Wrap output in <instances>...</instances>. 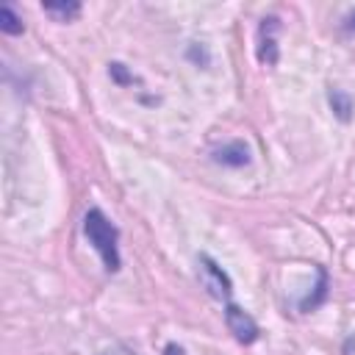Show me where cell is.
<instances>
[{"label":"cell","instance_id":"3","mask_svg":"<svg viewBox=\"0 0 355 355\" xmlns=\"http://www.w3.org/2000/svg\"><path fill=\"white\" fill-rule=\"evenodd\" d=\"M225 324H227V330L233 333V338L239 341V344H255L258 341V336H261V327H258V322L241 308V305H236V302H225Z\"/></svg>","mask_w":355,"mask_h":355},{"label":"cell","instance_id":"4","mask_svg":"<svg viewBox=\"0 0 355 355\" xmlns=\"http://www.w3.org/2000/svg\"><path fill=\"white\" fill-rule=\"evenodd\" d=\"M277 36H280V17H275V14L263 17L258 25V50H255V55L263 67H275L280 58Z\"/></svg>","mask_w":355,"mask_h":355},{"label":"cell","instance_id":"2","mask_svg":"<svg viewBox=\"0 0 355 355\" xmlns=\"http://www.w3.org/2000/svg\"><path fill=\"white\" fill-rule=\"evenodd\" d=\"M197 277H200L202 288H205L214 300L230 302V297H233V280H230V275H227L208 252H200V255H197Z\"/></svg>","mask_w":355,"mask_h":355},{"label":"cell","instance_id":"13","mask_svg":"<svg viewBox=\"0 0 355 355\" xmlns=\"http://www.w3.org/2000/svg\"><path fill=\"white\" fill-rule=\"evenodd\" d=\"M347 28H352L355 31V8L349 11V17H347Z\"/></svg>","mask_w":355,"mask_h":355},{"label":"cell","instance_id":"8","mask_svg":"<svg viewBox=\"0 0 355 355\" xmlns=\"http://www.w3.org/2000/svg\"><path fill=\"white\" fill-rule=\"evenodd\" d=\"M316 277H319V283H316L313 294H308V297L300 302V311H313L316 305L324 302V297H327V272H324V266H316Z\"/></svg>","mask_w":355,"mask_h":355},{"label":"cell","instance_id":"12","mask_svg":"<svg viewBox=\"0 0 355 355\" xmlns=\"http://www.w3.org/2000/svg\"><path fill=\"white\" fill-rule=\"evenodd\" d=\"M344 355H355V336H349L344 341Z\"/></svg>","mask_w":355,"mask_h":355},{"label":"cell","instance_id":"5","mask_svg":"<svg viewBox=\"0 0 355 355\" xmlns=\"http://www.w3.org/2000/svg\"><path fill=\"white\" fill-rule=\"evenodd\" d=\"M211 158L222 166H247L250 164V147L244 141H230V144H222L216 150H211Z\"/></svg>","mask_w":355,"mask_h":355},{"label":"cell","instance_id":"1","mask_svg":"<svg viewBox=\"0 0 355 355\" xmlns=\"http://www.w3.org/2000/svg\"><path fill=\"white\" fill-rule=\"evenodd\" d=\"M83 236L103 258V266L108 275H116L122 266L119 255V227L103 214V208H89L83 214Z\"/></svg>","mask_w":355,"mask_h":355},{"label":"cell","instance_id":"6","mask_svg":"<svg viewBox=\"0 0 355 355\" xmlns=\"http://www.w3.org/2000/svg\"><path fill=\"white\" fill-rule=\"evenodd\" d=\"M327 103H330V111L336 114V119L338 122H349L352 119V108H355V103H352V97L344 92V89H327Z\"/></svg>","mask_w":355,"mask_h":355},{"label":"cell","instance_id":"7","mask_svg":"<svg viewBox=\"0 0 355 355\" xmlns=\"http://www.w3.org/2000/svg\"><path fill=\"white\" fill-rule=\"evenodd\" d=\"M0 31L6 36H17V33L25 31V22H22V17L17 14V8L11 3H3L0 6Z\"/></svg>","mask_w":355,"mask_h":355},{"label":"cell","instance_id":"11","mask_svg":"<svg viewBox=\"0 0 355 355\" xmlns=\"http://www.w3.org/2000/svg\"><path fill=\"white\" fill-rule=\"evenodd\" d=\"M103 355H136L133 349H128V347H122V344H116V347H111L108 352H103Z\"/></svg>","mask_w":355,"mask_h":355},{"label":"cell","instance_id":"10","mask_svg":"<svg viewBox=\"0 0 355 355\" xmlns=\"http://www.w3.org/2000/svg\"><path fill=\"white\" fill-rule=\"evenodd\" d=\"M164 355H186V349H183L180 344H175V341H169V344L164 347Z\"/></svg>","mask_w":355,"mask_h":355},{"label":"cell","instance_id":"9","mask_svg":"<svg viewBox=\"0 0 355 355\" xmlns=\"http://www.w3.org/2000/svg\"><path fill=\"white\" fill-rule=\"evenodd\" d=\"M42 11L58 22H72L80 14V3H42Z\"/></svg>","mask_w":355,"mask_h":355}]
</instances>
